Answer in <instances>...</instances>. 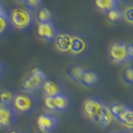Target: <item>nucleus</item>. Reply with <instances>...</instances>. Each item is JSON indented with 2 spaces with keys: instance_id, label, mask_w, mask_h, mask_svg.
<instances>
[{
  "instance_id": "obj_23",
  "label": "nucleus",
  "mask_w": 133,
  "mask_h": 133,
  "mask_svg": "<svg viewBox=\"0 0 133 133\" xmlns=\"http://www.w3.org/2000/svg\"><path fill=\"white\" fill-rule=\"evenodd\" d=\"M43 0H27L25 3V8L30 12H34L41 8Z\"/></svg>"
},
{
  "instance_id": "obj_5",
  "label": "nucleus",
  "mask_w": 133,
  "mask_h": 133,
  "mask_svg": "<svg viewBox=\"0 0 133 133\" xmlns=\"http://www.w3.org/2000/svg\"><path fill=\"white\" fill-rule=\"evenodd\" d=\"M105 103L96 97L86 99L83 102V112L85 116L94 123H97Z\"/></svg>"
},
{
  "instance_id": "obj_24",
  "label": "nucleus",
  "mask_w": 133,
  "mask_h": 133,
  "mask_svg": "<svg viewBox=\"0 0 133 133\" xmlns=\"http://www.w3.org/2000/svg\"><path fill=\"white\" fill-rule=\"evenodd\" d=\"M123 80L127 84H133V68L128 66L123 72Z\"/></svg>"
},
{
  "instance_id": "obj_20",
  "label": "nucleus",
  "mask_w": 133,
  "mask_h": 133,
  "mask_svg": "<svg viewBox=\"0 0 133 133\" xmlns=\"http://www.w3.org/2000/svg\"><path fill=\"white\" fill-rule=\"evenodd\" d=\"M53 18V12L48 8H40L37 14V20L38 23L52 22Z\"/></svg>"
},
{
  "instance_id": "obj_7",
  "label": "nucleus",
  "mask_w": 133,
  "mask_h": 133,
  "mask_svg": "<svg viewBox=\"0 0 133 133\" xmlns=\"http://www.w3.org/2000/svg\"><path fill=\"white\" fill-rule=\"evenodd\" d=\"M36 32L37 35L42 40L48 42V43L53 42L59 33L57 25L52 21L48 23H38L36 29Z\"/></svg>"
},
{
  "instance_id": "obj_9",
  "label": "nucleus",
  "mask_w": 133,
  "mask_h": 133,
  "mask_svg": "<svg viewBox=\"0 0 133 133\" xmlns=\"http://www.w3.org/2000/svg\"><path fill=\"white\" fill-rule=\"evenodd\" d=\"M110 57L111 60L116 64H122L125 62H127V43L122 40L114 42L110 48Z\"/></svg>"
},
{
  "instance_id": "obj_26",
  "label": "nucleus",
  "mask_w": 133,
  "mask_h": 133,
  "mask_svg": "<svg viewBox=\"0 0 133 133\" xmlns=\"http://www.w3.org/2000/svg\"><path fill=\"white\" fill-rule=\"evenodd\" d=\"M127 59L133 61V43H127Z\"/></svg>"
},
{
  "instance_id": "obj_29",
  "label": "nucleus",
  "mask_w": 133,
  "mask_h": 133,
  "mask_svg": "<svg viewBox=\"0 0 133 133\" xmlns=\"http://www.w3.org/2000/svg\"><path fill=\"white\" fill-rule=\"evenodd\" d=\"M9 133H26V132H24V131H14V130H12V131H11Z\"/></svg>"
},
{
  "instance_id": "obj_12",
  "label": "nucleus",
  "mask_w": 133,
  "mask_h": 133,
  "mask_svg": "<svg viewBox=\"0 0 133 133\" xmlns=\"http://www.w3.org/2000/svg\"><path fill=\"white\" fill-rule=\"evenodd\" d=\"M56 48L61 52H70L72 43V35L68 32H61L54 40Z\"/></svg>"
},
{
  "instance_id": "obj_27",
  "label": "nucleus",
  "mask_w": 133,
  "mask_h": 133,
  "mask_svg": "<svg viewBox=\"0 0 133 133\" xmlns=\"http://www.w3.org/2000/svg\"><path fill=\"white\" fill-rule=\"evenodd\" d=\"M5 73H6V66L3 62L0 60V82L3 79L4 76H5Z\"/></svg>"
},
{
  "instance_id": "obj_18",
  "label": "nucleus",
  "mask_w": 133,
  "mask_h": 133,
  "mask_svg": "<svg viewBox=\"0 0 133 133\" xmlns=\"http://www.w3.org/2000/svg\"><path fill=\"white\" fill-rule=\"evenodd\" d=\"M118 121L121 124L128 129H133V108L129 107L127 111L120 116Z\"/></svg>"
},
{
  "instance_id": "obj_17",
  "label": "nucleus",
  "mask_w": 133,
  "mask_h": 133,
  "mask_svg": "<svg viewBox=\"0 0 133 133\" xmlns=\"http://www.w3.org/2000/svg\"><path fill=\"white\" fill-rule=\"evenodd\" d=\"M96 6L102 12H108L118 8V2L116 0H95Z\"/></svg>"
},
{
  "instance_id": "obj_19",
  "label": "nucleus",
  "mask_w": 133,
  "mask_h": 133,
  "mask_svg": "<svg viewBox=\"0 0 133 133\" xmlns=\"http://www.w3.org/2000/svg\"><path fill=\"white\" fill-rule=\"evenodd\" d=\"M128 107L129 106H127V104L120 102H116L113 104H111V107H109L112 116H113L115 120H117V121L120 118V116L127 111Z\"/></svg>"
},
{
  "instance_id": "obj_14",
  "label": "nucleus",
  "mask_w": 133,
  "mask_h": 133,
  "mask_svg": "<svg viewBox=\"0 0 133 133\" xmlns=\"http://www.w3.org/2000/svg\"><path fill=\"white\" fill-rule=\"evenodd\" d=\"M85 71L86 70L80 65L72 64L68 68L66 72H68V76L72 79L73 82L79 83V84H82V77H83V75H84Z\"/></svg>"
},
{
  "instance_id": "obj_10",
  "label": "nucleus",
  "mask_w": 133,
  "mask_h": 133,
  "mask_svg": "<svg viewBox=\"0 0 133 133\" xmlns=\"http://www.w3.org/2000/svg\"><path fill=\"white\" fill-rule=\"evenodd\" d=\"M37 126L40 133H52L57 126V120L49 113L42 114L37 119Z\"/></svg>"
},
{
  "instance_id": "obj_30",
  "label": "nucleus",
  "mask_w": 133,
  "mask_h": 133,
  "mask_svg": "<svg viewBox=\"0 0 133 133\" xmlns=\"http://www.w3.org/2000/svg\"><path fill=\"white\" fill-rule=\"evenodd\" d=\"M17 1L19 2V3H26L27 0H17Z\"/></svg>"
},
{
  "instance_id": "obj_25",
  "label": "nucleus",
  "mask_w": 133,
  "mask_h": 133,
  "mask_svg": "<svg viewBox=\"0 0 133 133\" xmlns=\"http://www.w3.org/2000/svg\"><path fill=\"white\" fill-rule=\"evenodd\" d=\"M124 18L128 23L133 25V4L126 8L124 11Z\"/></svg>"
},
{
  "instance_id": "obj_32",
  "label": "nucleus",
  "mask_w": 133,
  "mask_h": 133,
  "mask_svg": "<svg viewBox=\"0 0 133 133\" xmlns=\"http://www.w3.org/2000/svg\"><path fill=\"white\" fill-rule=\"evenodd\" d=\"M116 1H117V2L118 1H125V0H116Z\"/></svg>"
},
{
  "instance_id": "obj_33",
  "label": "nucleus",
  "mask_w": 133,
  "mask_h": 133,
  "mask_svg": "<svg viewBox=\"0 0 133 133\" xmlns=\"http://www.w3.org/2000/svg\"><path fill=\"white\" fill-rule=\"evenodd\" d=\"M131 132L133 133V129H131Z\"/></svg>"
},
{
  "instance_id": "obj_1",
  "label": "nucleus",
  "mask_w": 133,
  "mask_h": 133,
  "mask_svg": "<svg viewBox=\"0 0 133 133\" xmlns=\"http://www.w3.org/2000/svg\"><path fill=\"white\" fill-rule=\"evenodd\" d=\"M8 18L12 27L22 32L30 30L34 24V18L32 12L26 8L18 7L12 8L8 14Z\"/></svg>"
},
{
  "instance_id": "obj_4",
  "label": "nucleus",
  "mask_w": 133,
  "mask_h": 133,
  "mask_svg": "<svg viewBox=\"0 0 133 133\" xmlns=\"http://www.w3.org/2000/svg\"><path fill=\"white\" fill-rule=\"evenodd\" d=\"M71 104H72L71 98L65 92L53 97H44V105L46 108L54 112H59V113L65 112L70 108Z\"/></svg>"
},
{
  "instance_id": "obj_28",
  "label": "nucleus",
  "mask_w": 133,
  "mask_h": 133,
  "mask_svg": "<svg viewBox=\"0 0 133 133\" xmlns=\"http://www.w3.org/2000/svg\"><path fill=\"white\" fill-rule=\"evenodd\" d=\"M2 15H8V14H7L5 8L3 6V4L2 3V2H0V16H2Z\"/></svg>"
},
{
  "instance_id": "obj_22",
  "label": "nucleus",
  "mask_w": 133,
  "mask_h": 133,
  "mask_svg": "<svg viewBox=\"0 0 133 133\" xmlns=\"http://www.w3.org/2000/svg\"><path fill=\"white\" fill-rule=\"evenodd\" d=\"M12 28L10 20L8 18V15H2L0 16V35L5 34Z\"/></svg>"
},
{
  "instance_id": "obj_31",
  "label": "nucleus",
  "mask_w": 133,
  "mask_h": 133,
  "mask_svg": "<svg viewBox=\"0 0 133 133\" xmlns=\"http://www.w3.org/2000/svg\"><path fill=\"white\" fill-rule=\"evenodd\" d=\"M113 133H124L122 131H116V132H113Z\"/></svg>"
},
{
  "instance_id": "obj_3",
  "label": "nucleus",
  "mask_w": 133,
  "mask_h": 133,
  "mask_svg": "<svg viewBox=\"0 0 133 133\" xmlns=\"http://www.w3.org/2000/svg\"><path fill=\"white\" fill-rule=\"evenodd\" d=\"M48 80L47 75L43 70L33 68L23 79L21 83V89L24 92L33 93L40 90L44 82Z\"/></svg>"
},
{
  "instance_id": "obj_6",
  "label": "nucleus",
  "mask_w": 133,
  "mask_h": 133,
  "mask_svg": "<svg viewBox=\"0 0 133 133\" xmlns=\"http://www.w3.org/2000/svg\"><path fill=\"white\" fill-rule=\"evenodd\" d=\"M17 120L16 110L14 105L0 104V128L8 131L15 126Z\"/></svg>"
},
{
  "instance_id": "obj_16",
  "label": "nucleus",
  "mask_w": 133,
  "mask_h": 133,
  "mask_svg": "<svg viewBox=\"0 0 133 133\" xmlns=\"http://www.w3.org/2000/svg\"><path fill=\"white\" fill-rule=\"evenodd\" d=\"M16 91L9 88H3L0 91V104L2 105H14Z\"/></svg>"
},
{
  "instance_id": "obj_8",
  "label": "nucleus",
  "mask_w": 133,
  "mask_h": 133,
  "mask_svg": "<svg viewBox=\"0 0 133 133\" xmlns=\"http://www.w3.org/2000/svg\"><path fill=\"white\" fill-rule=\"evenodd\" d=\"M89 42L84 35L75 34L72 35V43L70 53L72 56L81 57L85 56L89 51Z\"/></svg>"
},
{
  "instance_id": "obj_13",
  "label": "nucleus",
  "mask_w": 133,
  "mask_h": 133,
  "mask_svg": "<svg viewBox=\"0 0 133 133\" xmlns=\"http://www.w3.org/2000/svg\"><path fill=\"white\" fill-rule=\"evenodd\" d=\"M114 120L115 119H114V117L112 116V115L111 113L109 107H107L105 104L104 107H103V108H102V111H101V113H100V115L98 116L97 123L101 127L106 128V127H110L111 125L113 123Z\"/></svg>"
},
{
  "instance_id": "obj_11",
  "label": "nucleus",
  "mask_w": 133,
  "mask_h": 133,
  "mask_svg": "<svg viewBox=\"0 0 133 133\" xmlns=\"http://www.w3.org/2000/svg\"><path fill=\"white\" fill-rule=\"evenodd\" d=\"M42 93L44 97H53L64 92L63 87L60 83V82L56 80H48L44 82L43 86L42 87Z\"/></svg>"
},
{
  "instance_id": "obj_2",
  "label": "nucleus",
  "mask_w": 133,
  "mask_h": 133,
  "mask_svg": "<svg viewBox=\"0 0 133 133\" xmlns=\"http://www.w3.org/2000/svg\"><path fill=\"white\" fill-rule=\"evenodd\" d=\"M15 110L24 116H31L38 107V99L33 93L17 92L14 102Z\"/></svg>"
},
{
  "instance_id": "obj_15",
  "label": "nucleus",
  "mask_w": 133,
  "mask_h": 133,
  "mask_svg": "<svg viewBox=\"0 0 133 133\" xmlns=\"http://www.w3.org/2000/svg\"><path fill=\"white\" fill-rule=\"evenodd\" d=\"M99 82L98 74L91 70H86L84 75H83L82 85L87 87H91L96 85Z\"/></svg>"
},
{
  "instance_id": "obj_21",
  "label": "nucleus",
  "mask_w": 133,
  "mask_h": 133,
  "mask_svg": "<svg viewBox=\"0 0 133 133\" xmlns=\"http://www.w3.org/2000/svg\"><path fill=\"white\" fill-rule=\"evenodd\" d=\"M107 18L111 23H118L124 18V12L120 8H116L107 12Z\"/></svg>"
}]
</instances>
